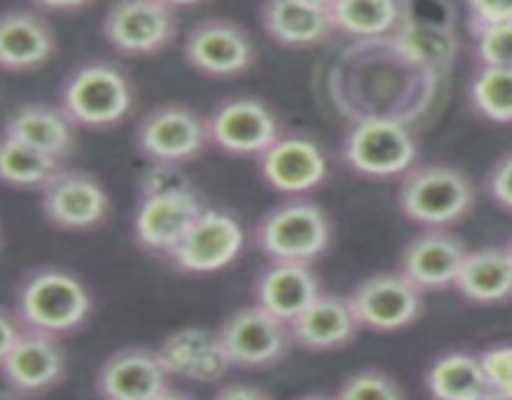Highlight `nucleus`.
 Returning <instances> with one entry per match:
<instances>
[{
	"mask_svg": "<svg viewBox=\"0 0 512 400\" xmlns=\"http://www.w3.org/2000/svg\"><path fill=\"white\" fill-rule=\"evenodd\" d=\"M95 310V298L80 275L65 268H33L15 285L13 315L20 328L65 338L83 328Z\"/></svg>",
	"mask_w": 512,
	"mask_h": 400,
	"instance_id": "f257e3e1",
	"label": "nucleus"
},
{
	"mask_svg": "<svg viewBox=\"0 0 512 400\" xmlns=\"http://www.w3.org/2000/svg\"><path fill=\"white\" fill-rule=\"evenodd\" d=\"M398 208L423 230H450L475 208L473 180L453 165H415L400 178Z\"/></svg>",
	"mask_w": 512,
	"mask_h": 400,
	"instance_id": "f03ea898",
	"label": "nucleus"
},
{
	"mask_svg": "<svg viewBox=\"0 0 512 400\" xmlns=\"http://www.w3.org/2000/svg\"><path fill=\"white\" fill-rule=\"evenodd\" d=\"M333 243V220L313 198H283L255 225V245L268 260L313 265Z\"/></svg>",
	"mask_w": 512,
	"mask_h": 400,
	"instance_id": "7ed1b4c3",
	"label": "nucleus"
},
{
	"mask_svg": "<svg viewBox=\"0 0 512 400\" xmlns=\"http://www.w3.org/2000/svg\"><path fill=\"white\" fill-rule=\"evenodd\" d=\"M135 90L123 68L108 60H88L70 70L60 88V110L75 128L105 130L130 115Z\"/></svg>",
	"mask_w": 512,
	"mask_h": 400,
	"instance_id": "20e7f679",
	"label": "nucleus"
},
{
	"mask_svg": "<svg viewBox=\"0 0 512 400\" xmlns=\"http://www.w3.org/2000/svg\"><path fill=\"white\" fill-rule=\"evenodd\" d=\"M343 163L368 180L403 178L418 165L420 145L405 120L393 115H363L343 135Z\"/></svg>",
	"mask_w": 512,
	"mask_h": 400,
	"instance_id": "39448f33",
	"label": "nucleus"
},
{
	"mask_svg": "<svg viewBox=\"0 0 512 400\" xmlns=\"http://www.w3.org/2000/svg\"><path fill=\"white\" fill-rule=\"evenodd\" d=\"M205 205L185 183L145 185L133 210V238L145 253L168 258Z\"/></svg>",
	"mask_w": 512,
	"mask_h": 400,
	"instance_id": "423d86ee",
	"label": "nucleus"
},
{
	"mask_svg": "<svg viewBox=\"0 0 512 400\" xmlns=\"http://www.w3.org/2000/svg\"><path fill=\"white\" fill-rule=\"evenodd\" d=\"M205 133L208 145H215L225 155L258 160L280 138L283 128L265 100L253 95H233L220 100L205 115Z\"/></svg>",
	"mask_w": 512,
	"mask_h": 400,
	"instance_id": "0eeeda50",
	"label": "nucleus"
},
{
	"mask_svg": "<svg viewBox=\"0 0 512 400\" xmlns=\"http://www.w3.org/2000/svg\"><path fill=\"white\" fill-rule=\"evenodd\" d=\"M140 155L155 168H178L208 148L205 115L183 103H165L140 118L135 130Z\"/></svg>",
	"mask_w": 512,
	"mask_h": 400,
	"instance_id": "6e6552de",
	"label": "nucleus"
},
{
	"mask_svg": "<svg viewBox=\"0 0 512 400\" xmlns=\"http://www.w3.org/2000/svg\"><path fill=\"white\" fill-rule=\"evenodd\" d=\"M103 38L128 58L163 53L178 38V8L165 0H123L103 18Z\"/></svg>",
	"mask_w": 512,
	"mask_h": 400,
	"instance_id": "1a4fd4ad",
	"label": "nucleus"
},
{
	"mask_svg": "<svg viewBox=\"0 0 512 400\" xmlns=\"http://www.w3.org/2000/svg\"><path fill=\"white\" fill-rule=\"evenodd\" d=\"M215 333L230 368H273L293 348L288 323L273 318L255 303L230 313Z\"/></svg>",
	"mask_w": 512,
	"mask_h": 400,
	"instance_id": "9d476101",
	"label": "nucleus"
},
{
	"mask_svg": "<svg viewBox=\"0 0 512 400\" xmlns=\"http://www.w3.org/2000/svg\"><path fill=\"white\" fill-rule=\"evenodd\" d=\"M348 303L360 330L398 333L418 323L425 310V293L398 270H385L360 280L350 290Z\"/></svg>",
	"mask_w": 512,
	"mask_h": 400,
	"instance_id": "9b49d317",
	"label": "nucleus"
},
{
	"mask_svg": "<svg viewBox=\"0 0 512 400\" xmlns=\"http://www.w3.org/2000/svg\"><path fill=\"white\" fill-rule=\"evenodd\" d=\"M183 58L203 78L228 80L245 75L258 60L253 38L230 18H205L188 30Z\"/></svg>",
	"mask_w": 512,
	"mask_h": 400,
	"instance_id": "f8f14e48",
	"label": "nucleus"
},
{
	"mask_svg": "<svg viewBox=\"0 0 512 400\" xmlns=\"http://www.w3.org/2000/svg\"><path fill=\"white\" fill-rule=\"evenodd\" d=\"M243 248L245 230L240 220L228 210L205 208L168 260L183 275H213L230 268Z\"/></svg>",
	"mask_w": 512,
	"mask_h": 400,
	"instance_id": "ddd939ff",
	"label": "nucleus"
},
{
	"mask_svg": "<svg viewBox=\"0 0 512 400\" xmlns=\"http://www.w3.org/2000/svg\"><path fill=\"white\" fill-rule=\"evenodd\" d=\"M45 220L60 230H93L108 220L113 210L108 188L85 170H58L40 190Z\"/></svg>",
	"mask_w": 512,
	"mask_h": 400,
	"instance_id": "4468645a",
	"label": "nucleus"
},
{
	"mask_svg": "<svg viewBox=\"0 0 512 400\" xmlns=\"http://www.w3.org/2000/svg\"><path fill=\"white\" fill-rule=\"evenodd\" d=\"M258 173L273 193L285 198H310L328 180V158L313 138L303 133H280L258 158Z\"/></svg>",
	"mask_w": 512,
	"mask_h": 400,
	"instance_id": "2eb2a0df",
	"label": "nucleus"
},
{
	"mask_svg": "<svg viewBox=\"0 0 512 400\" xmlns=\"http://www.w3.org/2000/svg\"><path fill=\"white\" fill-rule=\"evenodd\" d=\"M0 375L18 398H35L58 388L68 375L63 340L35 330H20L13 348L0 360Z\"/></svg>",
	"mask_w": 512,
	"mask_h": 400,
	"instance_id": "dca6fc26",
	"label": "nucleus"
},
{
	"mask_svg": "<svg viewBox=\"0 0 512 400\" xmlns=\"http://www.w3.org/2000/svg\"><path fill=\"white\" fill-rule=\"evenodd\" d=\"M170 388L158 353L143 345H130L110 353L95 373V393L100 400H153Z\"/></svg>",
	"mask_w": 512,
	"mask_h": 400,
	"instance_id": "f3484780",
	"label": "nucleus"
},
{
	"mask_svg": "<svg viewBox=\"0 0 512 400\" xmlns=\"http://www.w3.org/2000/svg\"><path fill=\"white\" fill-rule=\"evenodd\" d=\"M468 248L450 230H423L400 253L398 273H403L420 293H435L455 285Z\"/></svg>",
	"mask_w": 512,
	"mask_h": 400,
	"instance_id": "a211bd4d",
	"label": "nucleus"
},
{
	"mask_svg": "<svg viewBox=\"0 0 512 400\" xmlns=\"http://www.w3.org/2000/svg\"><path fill=\"white\" fill-rule=\"evenodd\" d=\"M160 363L170 380H190V383H215L230 373V363L220 348L218 333L208 328H180L165 335L155 348Z\"/></svg>",
	"mask_w": 512,
	"mask_h": 400,
	"instance_id": "6ab92c4d",
	"label": "nucleus"
},
{
	"mask_svg": "<svg viewBox=\"0 0 512 400\" xmlns=\"http://www.w3.org/2000/svg\"><path fill=\"white\" fill-rule=\"evenodd\" d=\"M58 50V38L43 13L13 8L0 13V70L25 73L38 70Z\"/></svg>",
	"mask_w": 512,
	"mask_h": 400,
	"instance_id": "aec40b11",
	"label": "nucleus"
},
{
	"mask_svg": "<svg viewBox=\"0 0 512 400\" xmlns=\"http://www.w3.org/2000/svg\"><path fill=\"white\" fill-rule=\"evenodd\" d=\"M323 293L320 278L313 265L278 263L268 260L263 270L255 275L253 303L283 323H293L318 295Z\"/></svg>",
	"mask_w": 512,
	"mask_h": 400,
	"instance_id": "412c9836",
	"label": "nucleus"
},
{
	"mask_svg": "<svg viewBox=\"0 0 512 400\" xmlns=\"http://www.w3.org/2000/svg\"><path fill=\"white\" fill-rule=\"evenodd\" d=\"M258 13L268 38L283 48H315L335 33L328 0H268Z\"/></svg>",
	"mask_w": 512,
	"mask_h": 400,
	"instance_id": "4be33fe9",
	"label": "nucleus"
},
{
	"mask_svg": "<svg viewBox=\"0 0 512 400\" xmlns=\"http://www.w3.org/2000/svg\"><path fill=\"white\" fill-rule=\"evenodd\" d=\"M288 328L293 345L310 350V353H330V350L348 348L360 333L348 295L325 293V290Z\"/></svg>",
	"mask_w": 512,
	"mask_h": 400,
	"instance_id": "5701e85b",
	"label": "nucleus"
},
{
	"mask_svg": "<svg viewBox=\"0 0 512 400\" xmlns=\"http://www.w3.org/2000/svg\"><path fill=\"white\" fill-rule=\"evenodd\" d=\"M3 133L58 163H65L78 143V128L70 123L60 105L48 103H25L15 108L5 120Z\"/></svg>",
	"mask_w": 512,
	"mask_h": 400,
	"instance_id": "b1692460",
	"label": "nucleus"
},
{
	"mask_svg": "<svg viewBox=\"0 0 512 400\" xmlns=\"http://www.w3.org/2000/svg\"><path fill=\"white\" fill-rule=\"evenodd\" d=\"M453 288L475 305L508 303L512 298V253L498 245L468 250Z\"/></svg>",
	"mask_w": 512,
	"mask_h": 400,
	"instance_id": "393cba45",
	"label": "nucleus"
},
{
	"mask_svg": "<svg viewBox=\"0 0 512 400\" xmlns=\"http://www.w3.org/2000/svg\"><path fill=\"white\" fill-rule=\"evenodd\" d=\"M333 30L355 40H388L410 18V5L398 0H328Z\"/></svg>",
	"mask_w": 512,
	"mask_h": 400,
	"instance_id": "a878e982",
	"label": "nucleus"
},
{
	"mask_svg": "<svg viewBox=\"0 0 512 400\" xmlns=\"http://www.w3.org/2000/svg\"><path fill=\"white\" fill-rule=\"evenodd\" d=\"M425 388L433 400H478L488 393L478 355L450 350L425 370Z\"/></svg>",
	"mask_w": 512,
	"mask_h": 400,
	"instance_id": "bb28decb",
	"label": "nucleus"
},
{
	"mask_svg": "<svg viewBox=\"0 0 512 400\" xmlns=\"http://www.w3.org/2000/svg\"><path fill=\"white\" fill-rule=\"evenodd\" d=\"M58 170H63V163L0 133V183L3 185L20 190H43Z\"/></svg>",
	"mask_w": 512,
	"mask_h": 400,
	"instance_id": "cd10ccee",
	"label": "nucleus"
},
{
	"mask_svg": "<svg viewBox=\"0 0 512 400\" xmlns=\"http://www.w3.org/2000/svg\"><path fill=\"white\" fill-rule=\"evenodd\" d=\"M388 40L400 58L420 65V68H443V65L450 63L455 48H458V43H455L448 30L418 23L413 18L405 20L403 28Z\"/></svg>",
	"mask_w": 512,
	"mask_h": 400,
	"instance_id": "c85d7f7f",
	"label": "nucleus"
},
{
	"mask_svg": "<svg viewBox=\"0 0 512 400\" xmlns=\"http://www.w3.org/2000/svg\"><path fill=\"white\" fill-rule=\"evenodd\" d=\"M470 105L490 123H512V68L475 70L470 80Z\"/></svg>",
	"mask_w": 512,
	"mask_h": 400,
	"instance_id": "c756f323",
	"label": "nucleus"
},
{
	"mask_svg": "<svg viewBox=\"0 0 512 400\" xmlns=\"http://www.w3.org/2000/svg\"><path fill=\"white\" fill-rule=\"evenodd\" d=\"M335 400H408L398 380L380 368H365L348 375Z\"/></svg>",
	"mask_w": 512,
	"mask_h": 400,
	"instance_id": "7c9ffc66",
	"label": "nucleus"
},
{
	"mask_svg": "<svg viewBox=\"0 0 512 400\" xmlns=\"http://www.w3.org/2000/svg\"><path fill=\"white\" fill-rule=\"evenodd\" d=\"M488 393L498 400H512V343H498L478 355Z\"/></svg>",
	"mask_w": 512,
	"mask_h": 400,
	"instance_id": "2f4dec72",
	"label": "nucleus"
},
{
	"mask_svg": "<svg viewBox=\"0 0 512 400\" xmlns=\"http://www.w3.org/2000/svg\"><path fill=\"white\" fill-rule=\"evenodd\" d=\"M475 55L483 68H512V23L475 35Z\"/></svg>",
	"mask_w": 512,
	"mask_h": 400,
	"instance_id": "473e14b6",
	"label": "nucleus"
},
{
	"mask_svg": "<svg viewBox=\"0 0 512 400\" xmlns=\"http://www.w3.org/2000/svg\"><path fill=\"white\" fill-rule=\"evenodd\" d=\"M512 23V3H470L468 25L470 33L478 35L483 30L498 28V25Z\"/></svg>",
	"mask_w": 512,
	"mask_h": 400,
	"instance_id": "72a5a7b5",
	"label": "nucleus"
},
{
	"mask_svg": "<svg viewBox=\"0 0 512 400\" xmlns=\"http://www.w3.org/2000/svg\"><path fill=\"white\" fill-rule=\"evenodd\" d=\"M488 190L495 203L512 213V153L503 155L488 175Z\"/></svg>",
	"mask_w": 512,
	"mask_h": 400,
	"instance_id": "f704fd0d",
	"label": "nucleus"
},
{
	"mask_svg": "<svg viewBox=\"0 0 512 400\" xmlns=\"http://www.w3.org/2000/svg\"><path fill=\"white\" fill-rule=\"evenodd\" d=\"M210 400H273V395L250 383H228Z\"/></svg>",
	"mask_w": 512,
	"mask_h": 400,
	"instance_id": "c9c22d12",
	"label": "nucleus"
},
{
	"mask_svg": "<svg viewBox=\"0 0 512 400\" xmlns=\"http://www.w3.org/2000/svg\"><path fill=\"white\" fill-rule=\"evenodd\" d=\"M20 330L23 328H20L18 318L13 315V310H8L0 305V360H3L5 355H8V350L13 348V343L18 340V335H20Z\"/></svg>",
	"mask_w": 512,
	"mask_h": 400,
	"instance_id": "e433bc0d",
	"label": "nucleus"
},
{
	"mask_svg": "<svg viewBox=\"0 0 512 400\" xmlns=\"http://www.w3.org/2000/svg\"><path fill=\"white\" fill-rule=\"evenodd\" d=\"M153 400H195L193 395H188V393H183V390H175V388H165L163 393L160 395H155Z\"/></svg>",
	"mask_w": 512,
	"mask_h": 400,
	"instance_id": "4c0bfd02",
	"label": "nucleus"
},
{
	"mask_svg": "<svg viewBox=\"0 0 512 400\" xmlns=\"http://www.w3.org/2000/svg\"><path fill=\"white\" fill-rule=\"evenodd\" d=\"M295 400H335L333 395H323V393H308V395H300Z\"/></svg>",
	"mask_w": 512,
	"mask_h": 400,
	"instance_id": "58836bf2",
	"label": "nucleus"
},
{
	"mask_svg": "<svg viewBox=\"0 0 512 400\" xmlns=\"http://www.w3.org/2000/svg\"><path fill=\"white\" fill-rule=\"evenodd\" d=\"M478 400H498V398H493V395H483V398H478Z\"/></svg>",
	"mask_w": 512,
	"mask_h": 400,
	"instance_id": "ea45409f",
	"label": "nucleus"
},
{
	"mask_svg": "<svg viewBox=\"0 0 512 400\" xmlns=\"http://www.w3.org/2000/svg\"><path fill=\"white\" fill-rule=\"evenodd\" d=\"M508 250H510V253H512V240H510V245H508Z\"/></svg>",
	"mask_w": 512,
	"mask_h": 400,
	"instance_id": "a19ab883",
	"label": "nucleus"
},
{
	"mask_svg": "<svg viewBox=\"0 0 512 400\" xmlns=\"http://www.w3.org/2000/svg\"><path fill=\"white\" fill-rule=\"evenodd\" d=\"M0 243H3V240H0Z\"/></svg>",
	"mask_w": 512,
	"mask_h": 400,
	"instance_id": "79ce46f5",
	"label": "nucleus"
}]
</instances>
